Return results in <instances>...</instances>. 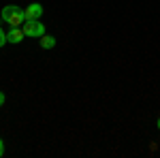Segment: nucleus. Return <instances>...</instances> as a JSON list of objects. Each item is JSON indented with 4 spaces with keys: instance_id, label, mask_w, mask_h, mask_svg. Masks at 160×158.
I'll list each match as a JSON object with an SVG mask.
<instances>
[{
    "instance_id": "nucleus-9",
    "label": "nucleus",
    "mask_w": 160,
    "mask_h": 158,
    "mask_svg": "<svg viewBox=\"0 0 160 158\" xmlns=\"http://www.w3.org/2000/svg\"><path fill=\"white\" fill-rule=\"evenodd\" d=\"M158 128H160V118H158Z\"/></svg>"
},
{
    "instance_id": "nucleus-8",
    "label": "nucleus",
    "mask_w": 160,
    "mask_h": 158,
    "mask_svg": "<svg viewBox=\"0 0 160 158\" xmlns=\"http://www.w3.org/2000/svg\"><path fill=\"white\" fill-rule=\"evenodd\" d=\"M4 100H7V98H4V92H0V107L4 105Z\"/></svg>"
},
{
    "instance_id": "nucleus-4",
    "label": "nucleus",
    "mask_w": 160,
    "mask_h": 158,
    "mask_svg": "<svg viewBox=\"0 0 160 158\" xmlns=\"http://www.w3.org/2000/svg\"><path fill=\"white\" fill-rule=\"evenodd\" d=\"M24 30L22 28H9V32H7V41L13 43V45H17V43H22L24 41Z\"/></svg>"
},
{
    "instance_id": "nucleus-6",
    "label": "nucleus",
    "mask_w": 160,
    "mask_h": 158,
    "mask_svg": "<svg viewBox=\"0 0 160 158\" xmlns=\"http://www.w3.org/2000/svg\"><path fill=\"white\" fill-rule=\"evenodd\" d=\"M7 43H9V41H7V32L0 28V47H2V45H7Z\"/></svg>"
},
{
    "instance_id": "nucleus-1",
    "label": "nucleus",
    "mask_w": 160,
    "mask_h": 158,
    "mask_svg": "<svg viewBox=\"0 0 160 158\" xmlns=\"http://www.w3.org/2000/svg\"><path fill=\"white\" fill-rule=\"evenodd\" d=\"M22 30H24L26 37H32V38H41L45 34V26L41 24V19H26L22 24Z\"/></svg>"
},
{
    "instance_id": "nucleus-3",
    "label": "nucleus",
    "mask_w": 160,
    "mask_h": 158,
    "mask_svg": "<svg viewBox=\"0 0 160 158\" xmlns=\"http://www.w3.org/2000/svg\"><path fill=\"white\" fill-rule=\"evenodd\" d=\"M24 22H26V15H24V11H22L19 7H17V9L9 15V19H7V24L11 26V28H19Z\"/></svg>"
},
{
    "instance_id": "nucleus-2",
    "label": "nucleus",
    "mask_w": 160,
    "mask_h": 158,
    "mask_svg": "<svg viewBox=\"0 0 160 158\" xmlns=\"http://www.w3.org/2000/svg\"><path fill=\"white\" fill-rule=\"evenodd\" d=\"M24 15H26V19H41L43 17V7L38 2H32V4H28L24 9Z\"/></svg>"
},
{
    "instance_id": "nucleus-5",
    "label": "nucleus",
    "mask_w": 160,
    "mask_h": 158,
    "mask_svg": "<svg viewBox=\"0 0 160 158\" xmlns=\"http://www.w3.org/2000/svg\"><path fill=\"white\" fill-rule=\"evenodd\" d=\"M38 43H41V49H53L56 47V38L51 37V34H43Z\"/></svg>"
},
{
    "instance_id": "nucleus-7",
    "label": "nucleus",
    "mask_w": 160,
    "mask_h": 158,
    "mask_svg": "<svg viewBox=\"0 0 160 158\" xmlns=\"http://www.w3.org/2000/svg\"><path fill=\"white\" fill-rule=\"evenodd\" d=\"M4 156V143H2V139H0V158Z\"/></svg>"
}]
</instances>
